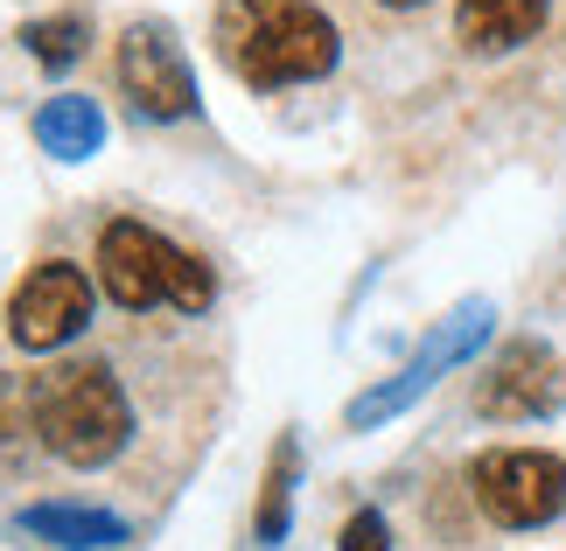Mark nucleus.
<instances>
[{"mask_svg":"<svg viewBox=\"0 0 566 551\" xmlns=\"http://www.w3.org/2000/svg\"><path fill=\"white\" fill-rule=\"evenodd\" d=\"M217 56L231 63L238 84L280 92V84L329 77L343 35L315 0H224L217 8Z\"/></svg>","mask_w":566,"mask_h":551,"instance_id":"nucleus-1","label":"nucleus"},{"mask_svg":"<svg viewBox=\"0 0 566 551\" xmlns=\"http://www.w3.org/2000/svg\"><path fill=\"white\" fill-rule=\"evenodd\" d=\"M35 433L71 468H105L134 439V405L105 363H63L35 378Z\"/></svg>","mask_w":566,"mask_h":551,"instance_id":"nucleus-2","label":"nucleus"},{"mask_svg":"<svg viewBox=\"0 0 566 551\" xmlns=\"http://www.w3.org/2000/svg\"><path fill=\"white\" fill-rule=\"evenodd\" d=\"M98 279H105V294H113L126 315H147V307L203 315L210 294H217L203 258H189L182 245H168L161 231L134 224V216H119V224L98 231Z\"/></svg>","mask_w":566,"mask_h":551,"instance_id":"nucleus-3","label":"nucleus"},{"mask_svg":"<svg viewBox=\"0 0 566 551\" xmlns=\"http://www.w3.org/2000/svg\"><path fill=\"white\" fill-rule=\"evenodd\" d=\"M475 510L504 531H538L566 510V460L546 447H496L469 468Z\"/></svg>","mask_w":566,"mask_h":551,"instance_id":"nucleus-4","label":"nucleus"},{"mask_svg":"<svg viewBox=\"0 0 566 551\" xmlns=\"http://www.w3.org/2000/svg\"><path fill=\"white\" fill-rule=\"evenodd\" d=\"M490 321H496V307H490V300H462V307H454V315L427 336V349L399 370V378H385V384L364 391V399H350V426H357V433H364V426H385V418H399L412 399H427V391L441 384L454 363H469V357H475V342L490 336Z\"/></svg>","mask_w":566,"mask_h":551,"instance_id":"nucleus-5","label":"nucleus"},{"mask_svg":"<svg viewBox=\"0 0 566 551\" xmlns=\"http://www.w3.org/2000/svg\"><path fill=\"white\" fill-rule=\"evenodd\" d=\"M84 321H92V279H84L71 258H42L8 300V336H14V349H29V357L84 336Z\"/></svg>","mask_w":566,"mask_h":551,"instance_id":"nucleus-6","label":"nucleus"},{"mask_svg":"<svg viewBox=\"0 0 566 551\" xmlns=\"http://www.w3.org/2000/svg\"><path fill=\"white\" fill-rule=\"evenodd\" d=\"M119 84L140 119H189L196 113V71L168 21H134L119 35Z\"/></svg>","mask_w":566,"mask_h":551,"instance_id":"nucleus-7","label":"nucleus"},{"mask_svg":"<svg viewBox=\"0 0 566 551\" xmlns=\"http://www.w3.org/2000/svg\"><path fill=\"white\" fill-rule=\"evenodd\" d=\"M559 399H566V363L546 342H511L504 357L490 363V378L475 384V412L504 418V426H517V418H546V412H559Z\"/></svg>","mask_w":566,"mask_h":551,"instance_id":"nucleus-8","label":"nucleus"},{"mask_svg":"<svg viewBox=\"0 0 566 551\" xmlns=\"http://www.w3.org/2000/svg\"><path fill=\"white\" fill-rule=\"evenodd\" d=\"M546 14H553V0H462L454 8V35L475 56H504L546 29Z\"/></svg>","mask_w":566,"mask_h":551,"instance_id":"nucleus-9","label":"nucleus"},{"mask_svg":"<svg viewBox=\"0 0 566 551\" xmlns=\"http://www.w3.org/2000/svg\"><path fill=\"white\" fill-rule=\"evenodd\" d=\"M35 140H42V153H56V161H84V153H98V147H105V113H98V98H84V92L50 98V105L35 113Z\"/></svg>","mask_w":566,"mask_h":551,"instance_id":"nucleus-10","label":"nucleus"},{"mask_svg":"<svg viewBox=\"0 0 566 551\" xmlns=\"http://www.w3.org/2000/svg\"><path fill=\"white\" fill-rule=\"evenodd\" d=\"M21 523H29L42 544H77V551L119 544V538H126V523H119L113 510H92V502H35Z\"/></svg>","mask_w":566,"mask_h":551,"instance_id":"nucleus-11","label":"nucleus"},{"mask_svg":"<svg viewBox=\"0 0 566 551\" xmlns=\"http://www.w3.org/2000/svg\"><path fill=\"white\" fill-rule=\"evenodd\" d=\"M21 42H29V56L42 63V71H71V63L84 56V14L29 21V29H21Z\"/></svg>","mask_w":566,"mask_h":551,"instance_id":"nucleus-12","label":"nucleus"},{"mask_svg":"<svg viewBox=\"0 0 566 551\" xmlns=\"http://www.w3.org/2000/svg\"><path fill=\"white\" fill-rule=\"evenodd\" d=\"M287 502H294V439H280L266 468V502H259V544L287 538Z\"/></svg>","mask_w":566,"mask_h":551,"instance_id":"nucleus-13","label":"nucleus"},{"mask_svg":"<svg viewBox=\"0 0 566 551\" xmlns=\"http://www.w3.org/2000/svg\"><path fill=\"white\" fill-rule=\"evenodd\" d=\"M336 551H391V531H385V517H378V510L350 517V523H343V544H336Z\"/></svg>","mask_w":566,"mask_h":551,"instance_id":"nucleus-14","label":"nucleus"},{"mask_svg":"<svg viewBox=\"0 0 566 551\" xmlns=\"http://www.w3.org/2000/svg\"><path fill=\"white\" fill-rule=\"evenodd\" d=\"M378 8H427V0H378Z\"/></svg>","mask_w":566,"mask_h":551,"instance_id":"nucleus-15","label":"nucleus"}]
</instances>
